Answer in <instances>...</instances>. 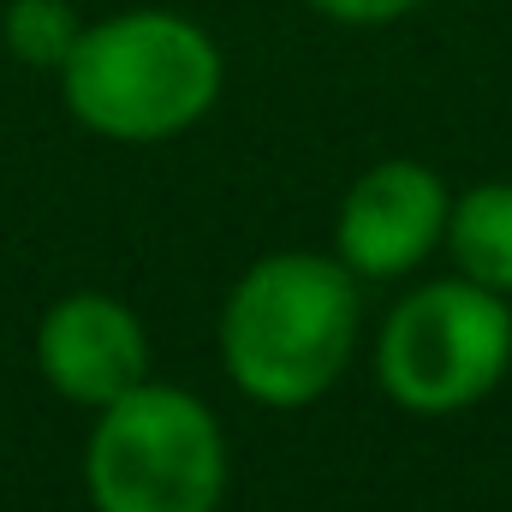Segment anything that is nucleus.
<instances>
[{
    "instance_id": "7",
    "label": "nucleus",
    "mask_w": 512,
    "mask_h": 512,
    "mask_svg": "<svg viewBox=\"0 0 512 512\" xmlns=\"http://www.w3.org/2000/svg\"><path fill=\"white\" fill-rule=\"evenodd\" d=\"M447 251L465 280L512 292V185H477L459 203H447Z\"/></svg>"
},
{
    "instance_id": "5",
    "label": "nucleus",
    "mask_w": 512,
    "mask_h": 512,
    "mask_svg": "<svg viewBox=\"0 0 512 512\" xmlns=\"http://www.w3.org/2000/svg\"><path fill=\"white\" fill-rule=\"evenodd\" d=\"M36 370L66 405L102 411L149 382V334L114 292H66L36 328Z\"/></svg>"
},
{
    "instance_id": "4",
    "label": "nucleus",
    "mask_w": 512,
    "mask_h": 512,
    "mask_svg": "<svg viewBox=\"0 0 512 512\" xmlns=\"http://www.w3.org/2000/svg\"><path fill=\"white\" fill-rule=\"evenodd\" d=\"M512 364V304L501 292L453 274L399 298L376 346V370L393 405L447 417L477 405Z\"/></svg>"
},
{
    "instance_id": "8",
    "label": "nucleus",
    "mask_w": 512,
    "mask_h": 512,
    "mask_svg": "<svg viewBox=\"0 0 512 512\" xmlns=\"http://www.w3.org/2000/svg\"><path fill=\"white\" fill-rule=\"evenodd\" d=\"M78 36H84V18L72 0H6V12H0L6 54L36 72H60L66 54L78 48Z\"/></svg>"
},
{
    "instance_id": "9",
    "label": "nucleus",
    "mask_w": 512,
    "mask_h": 512,
    "mask_svg": "<svg viewBox=\"0 0 512 512\" xmlns=\"http://www.w3.org/2000/svg\"><path fill=\"white\" fill-rule=\"evenodd\" d=\"M316 12H328V18H340V24H393V18H405L417 0H310Z\"/></svg>"
},
{
    "instance_id": "3",
    "label": "nucleus",
    "mask_w": 512,
    "mask_h": 512,
    "mask_svg": "<svg viewBox=\"0 0 512 512\" xmlns=\"http://www.w3.org/2000/svg\"><path fill=\"white\" fill-rule=\"evenodd\" d=\"M96 512H215L227 495V441L215 411L167 382H137L96 411L84 447Z\"/></svg>"
},
{
    "instance_id": "1",
    "label": "nucleus",
    "mask_w": 512,
    "mask_h": 512,
    "mask_svg": "<svg viewBox=\"0 0 512 512\" xmlns=\"http://www.w3.org/2000/svg\"><path fill=\"white\" fill-rule=\"evenodd\" d=\"M358 346L352 268L316 251H280L245 268L221 310V364L239 393L298 411L340 382Z\"/></svg>"
},
{
    "instance_id": "6",
    "label": "nucleus",
    "mask_w": 512,
    "mask_h": 512,
    "mask_svg": "<svg viewBox=\"0 0 512 512\" xmlns=\"http://www.w3.org/2000/svg\"><path fill=\"white\" fill-rule=\"evenodd\" d=\"M447 233V191L417 161H376L340 203V262L352 274H411Z\"/></svg>"
},
{
    "instance_id": "2",
    "label": "nucleus",
    "mask_w": 512,
    "mask_h": 512,
    "mask_svg": "<svg viewBox=\"0 0 512 512\" xmlns=\"http://www.w3.org/2000/svg\"><path fill=\"white\" fill-rule=\"evenodd\" d=\"M66 114L108 143H161L191 131L221 96V48L179 12L137 6L84 24L60 66Z\"/></svg>"
}]
</instances>
